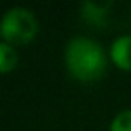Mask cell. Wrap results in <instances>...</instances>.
I'll list each match as a JSON object with an SVG mask.
<instances>
[{
  "mask_svg": "<svg viewBox=\"0 0 131 131\" xmlns=\"http://www.w3.org/2000/svg\"><path fill=\"white\" fill-rule=\"evenodd\" d=\"M65 63L73 78L85 83L96 81L106 70V53L95 40L77 37L65 48Z\"/></svg>",
  "mask_w": 131,
  "mask_h": 131,
  "instance_id": "cell-1",
  "label": "cell"
},
{
  "mask_svg": "<svg viewBox=\"0 0 131 131\" xmlns=\"http://www.w3.org/2000/svg\"><path fill=\"white\" fill-rule=\"evenodd\" d=\"M38 33V22L28 8L13 7L8 8L2 17L0 35L8 45H25L30 43Z\"/></svg>",
  "mask_w": 131,
  "mask_h": 131,
  "instance_id": "cell-2",
  "label": "cell"
},
{
  "mask_svg": "<svg viewBox=\"0 0 131 131\" xmlns=\"http://www.w3.org/2000/svg\"><path fill=\"white\" fill-rule=\"evenodd\" d=\"M110 57L118 68L131 71V35L118 37L111 43Z\"/></svg>",
  "mask_w": 131,
  "mask_h": 131,
  "instance_id": "cell-3",
  "label": "cell"
},
{
  "mask_svg": "<svg viewBox=\"0 0 131 131\" xmlns=\"http://www.w3.org/2000/svg\"><path fill=\"white\" fill-rule=\"evenodd\" d=\"M110 7H111V2H108V3L86 2V3H83V17H85V20H88L90 23L101 25Z\"/></svg>",
  "mask_w": 131,
  "mask_h": 131,
  "instance_id": "cell-4",
  "label": "cell"
},
{
  "mask_svg": "<svg viewBox=\"0 0 131 131\" xmlns=\"http://www.w3.org/2000/svg\"><path fill=\"white\" fill-rule=\"evenodd\" d=\"M17 61H18V57H17L15 48L12 45L2 42L0 43V71L2 73L12 71L17 67Z\"/></svg>",
  "mask_w": 131,
  "mask_h": 131,
  "instance_id": "cell-5",
  "label": "cell"
},
{
  "mask_svg": "<svg viewBox=\"0 0 131 131\" xmlns=\"http://www.w3.org/2000/svg\"><path fill=\"white\" fill-rule=\"evenodd\" d=\"M110 131H131V110L118 113L113 118Z\"/></svg>",
  "mask_w": 131,
  "mask_h": 131,
  "instance_id": "cell-6",
  "label": "cell"
}]
</instances>
